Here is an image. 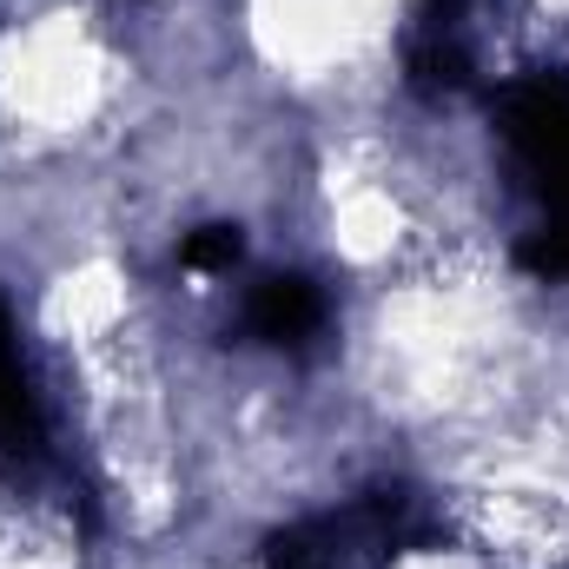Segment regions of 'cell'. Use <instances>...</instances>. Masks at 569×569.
Masks as SVG:
<instances>
[{
	"mask_svg": "<svg viewBox=\"0 0 569 569\" xmlns=\"http://www.w3.org/2000/svg\"><path fill=\"white\" fill-rule=\"evenodd\" d=\"M497 140L537 219L517 239V259L537 279H569V73H523L497 100Z\"/></svg>",
	"mask_w": 569,
	"mask_h": 569,
	"instance_id": "cell-1",
	"label": "cell"
},
{
	"mask_svg": "<svg viewBox=\"0 0 569 569\" xmlns=\"http://www.w3.org/2000/svg\"><path fill=\"white\" fill-rule=\"evenodd\" d=\"M411 80L430 93H450L470 80V40H463V0H425L411 27Z\"/></svg>",
	"mask_w": 569,
	"mask_h": 569,
	"instance_id": "cell-2",
	"label": "cell"
},
{
	"mask_svg": "<svg viewBox=\"0 0 569 569\" xmlns=\"http://www.w3.org/2000/svg\"><path fill=\"white\" fill-rule=\"evenodd\" d=\"M325 325V298L311 279H266L246 305V331L266 345H305Z\"/></svg>",
	"mask_w": 569,
	"mask_h": 569,
	"instance_id": "cell-3",
	"label": "cell"
},
{
	"mask_svg": "<svg viewBox=\"0 0 569 569\" xmlns=\"http://www.w3.org/2000/svg\"><path fill=\"white\" fill-rule=\"evenodd\" d=\"M33 443H40V411H33L27 371H20V358H13L7 311H0V450H7V457H27Z\"/></svg>",
	"mask_w": 569,
	"mask_h": 569,
	"instance_id": "cell-4",
	"label": "cell"
},
{
	"mask_svg": "<svg viewBox=\"0 0 569 569\" xmlns=\"http://www.w3.org/2000/svg\"><path fill=\"white\" fill-rule=\"evenodd\" d=\"M239 252H246L239 226H199V232H192V239L179 246L186 272H226V266H239Z\"/></svg>",
	"mask_w": 569,
	"mask_h": 569,
	"instance_id": "cell-5",
	"label": "cell"
}]
</instances>
